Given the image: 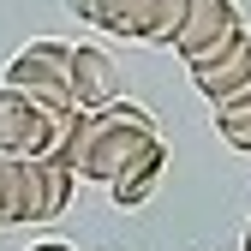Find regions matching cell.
<instances>
[{
  "label": "cell",
  "instance_id": "1",
  "mask_svg": "<svg viewBox=\"0 0 251 251\" xmlns=\"http://www.w3.org/2000/svg\"><path fill=\"white\" fill-rule=\"evenodd\" d=\"M155 144V120L138 102H108V108H66V126H60V144H54V162H66L84 179H102L114 185V174L132 162L138 150Z\"/></svg>",
  "mask_w": 251,
  "mask_h": 251
},
{
  "label": "cell",
  "instance_id": "2",
  "mask_svg": "<svg viewBox=\"0 0 251 251\" xmlns=\"http://www.w3.org/2000/svg\"><path fill=\"white\" fill-rule=\"evenodd\" d=\"M72 168L48 155H6V227L18 222H54L72 203Z\"/></svg>",
  "mask_w": 251,
  "mask_h": 251
},
{
  "label": "cell",
  "instance_id": "3",
  "mask_svg": "<svg viewBox=\"0 0 251 251\" xmlns=\"http://www.w3.org/2000/svg\"><path fill=\"white\" fill-rule=\"evenodd\" d=\"M6 90H18L36 108H72V42H54V36L24 42L6 66Z\"/></svg>",
  "mask_w": 251,
  "mask_h": 251
},
{
  "label": "cell",
  "instance_id": "4",
  "mask_svg": "<svg viewBox=\"0 0 251 251\" xmlns=\"http://www.w3.org/2000/svg\"><path fill=\"white\" fill-rule=\"evenodd\" d=\"M72 12L90 24L114 30V36H138V42H174L185 0H72Z\"/></svg>",
  "mask_w": 251,
  "mask_h": 251
},
{
  "label": "cell",
  "instance_id": "5",
  "mask_svg": "<svg viewBox=\"0 0 251 251\" xmlns=\"http://www.w3.org/2000/svg\"><path fill=\"white\" fill-rule=\"evenodd\" d=\"M192 84L203 90L215 108H233V102H245V96H251V36L239 30V36H233V42H222L215 54L192 60Z\"/></svg>",
  "mask_w": 251,
  "mask_h": 251
},
{
  "label": "cell",
  "instance_id": "6",
  "mask_svg": "<svg viewBox=\"0 0 251 251\" xmlns=\"http://www.w3.org/2000/svg\"><path fill=\"white\" fill-rule=\"evenodd\" d=\"M239 30H245V24H239V12H233V0H185L179 30H174V42H168V48H179V60L192 66V60L215 54L222 42H233Z\"/></svg>",
  "mask_w": 251,
  "mask_h": 251
},
{
  "label": "cell",
  "instance_id": "7",
  "mask_svg": "<svg viewBox=\"0 0 251 251\" xmlns=\"http://www.w3.org/2000/svg\"><path fill=\"white\" fill-rule=\"evenodd\" d=\"M48 126L54 108H36L0 84V155H48Z\"/></svg>",
  "mask_w": 251,
  "mask_h": 251
},
{
  "label": "cell",
  "instance_id": "8",
  "mask_svg": "<svg viewBox=\"0 0 251 251\" xmlns=\"http://www.w3.org/2000/svg\"><path fill=\"white\" fill-rule=\"evenodd\" d=\"M114 90H120V66L102 54V48H90V42H72V108H108L114 102Z\"/></svg>",
  "mask_w": 251,
  "mask_h": 251
},
{
  "label": "cell",
  "instance_id": "9",
  "mask_svg": "<svg viewBox=\"0 0 251 251\" xmlns=\"http://www.w3.org/2000/svg\"><path fill=\"white\" fill-rule=\"evenodd\" d=\"M155 179H162V138H155L150 150H138L132 162L114 174V185H108V192H114V203H120V209H138V203L155 192Z\"/></svg>",
  "mask_w": 251,
  "mask_h": 251
},
{
  "label": "cell",
  "instance_id": "10",
  "mask_svg": "<svg viewBox=\"0 0 251 251\" xmlns=\"http://www.w3.org/2000/svg\"><path fill=\"white\" fill-rule=\"evenodd\" d=\"M215 132H222L233 150H251V96L233 108H215Z\"/></svg>",
  "mask_w": 251,
  "mask_h": 251
},
{
  "label": "cell",
  "instance_id": "11",
  "mask_svg": "<svg viewBox=\"0 0 251 251\" xmlns=\"http://www.w3.org/2000/svg\"><path fill=\"white\" fill-rule=\"evenodd\" d=\"M0 227H6V155H0Z\"/></svg>",
  "mask_w": 251,
  "mask_h": 251
},
{
  "label": "cell",
  "instance_id": "12",
  "mask_svg": "<svg viewBox=\"0 0 251 251\" xmlns=\"http://www.w3.org/2000/svg\"><path fill=\"white\" fill-rule=\"evenodd\" d=\"M36 251H72V245H60V239H48V245H36Z\"/></svg>",
  "mask_w": 251,
  "mask_h": 251
},
{
  "label": "cell",
  "instance_id": "13",
  "mask_svg": "<svg viewBox=\"0 0 251 251\" xmlns=\"http://www.w3.org/2000/svg\"><path fill=\"white\" fill-rule=\"evenodd\" d=\"M245 251H251V227H245Z\"/></svg>",
  "mask_w": 251,
  "mask_h": 251
}]
</instances>
